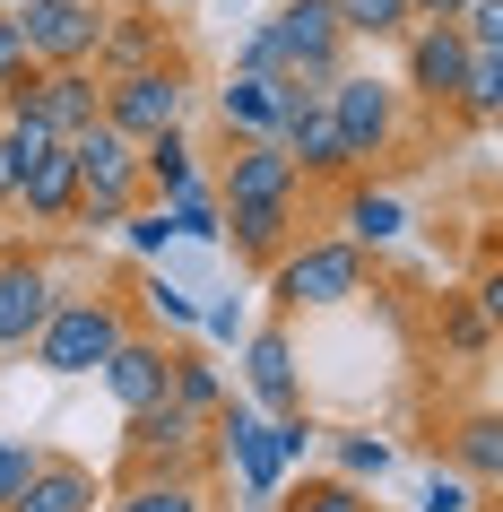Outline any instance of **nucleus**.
<instances>
[{"label":"nucleus","mask_w":503,"mask_h":512,"mask_svg":"<svg viewBox=\"0 0 503 512\" xmlns=\"http://www.w3.org/2000/svg\"><path fill=\"white\" fill-rule=\"evenodd\" d=\"M451 27L469 35V53H503V0H469Z\"/></svg>","instance_id":"obj_34"},{"label":"nucleus","mask_w":503,"mask_h":512,"mask_svg":"<svg viewBox=\"0 0 503 512\" xmlns=\"http://www.w3.org/2000/svg\"><path fill=\"white\" fill-rule=\"evenodd\" d=\"M261 27H269V70L295 79V87H330L347 61H356V44H347L330 0H278Z\"/></svg>","instance_id":"obj_4"},{"label":"nucleus","mask_w":503,"mask_h":512,"mask_svg":"<svg viewBox=\"0 0 503 512\" xmlns=\"http://www.w3.org/2000/svg\"><path fill=\"white\" fill-rule=\"evenodd\" d=\"M226 235H235L243 270H269V261L304 235V191H295V200H235V209H226Z\"/></svg>","instance_id":"obj_18"},{"label":"nucleus","mask_w":503,"mask_h":512,"mask_svg":"<svg viewBox=\"0 0 503 512\" xmlns=\"http://www.w3.org/2000/svg\"><path fill=\"white\" fill-rule=\"evenodd\" d=\"M0 9H18V0H0Z\"/></svg>","instance_id":"obj_41"},{"label":"nucleus","mask_w":503,"mask_h":512,"mask_svg":"<svg viewBox=\"0 0 503 512\" xmlns=\"http://www.w3.org/2000/svg\"><path fill=\"white\" fill-rule=\"evenodd\" d=\"M460 79H469V35L451 18H417L399 35V96L417 113H451L460 105Z\"/></svg>","instance_id":"obj_8"},{"label":"nucleus","mask_w":503,"mask_h":512,"mask_svg":"<svg viewBox=\"0 0 503 512\" xmlns=\"http://www.w3.org/2000/svg\"><path fill=\"white\" fill-rule=\"evenodd\" d=\"M269 512H373V486H356V478H295V486H278L269 495Z\"/></svg>","instance_id":"obj_25"},{"label":"nucleus","mask_w":503,"mask_h":512,"mask_svg":"<svg viewBox=\"0 0 503 512\" xmlns=\"http://www.w3.org/2000/svg\"><path fill=\"white\" fill-rule=\"evenodd\" d=\"M417 512H495V495H486V486H469L460 469H443V460H434V469H425V486H417Z\"/></svg>","instance_id":"obj_31"},{"label":"nucleus","mask_w":503,"mask_h":512,"mask_svg":"<svg viewBox=\"0 0 503 512\" xmlns=\"http://www.w3.org/2000/svg\"><path fill=\"white\" fill-rule=\"evenodd\" d=\"M165 53H183V35H174V18H165V9H122V0H105L96 79H113V70H139V61H165Z\"/></svg>","instance_id":"obj_15"},{"label":"nucleus","mask_w":503,"mask_h":512,"mask_svg":"<svg viewBox=\"0 0 503 512\" xmlns=\"http://www.w3.org/2000/svg\"><path fill=\"white\" fill-rule=\"evenodd\" d=\"M183 113H191V61L183 53L139 61V70H113V79H105V122H113V131H131V139L174 131Z\"/></svg>","instance_id":"obj_7"},{"label":"nucleus","mask_w":503,"mask_h":512,"mask_svg":"<svg viewBox=\"0 0 503 512\" xmlns=\"http://www.w3.org/2000/svg\"><path fill=\"white\" fill-rule=\"evenodd\" d=\"M79 209V174H70V148H44L35 165H18V191H9V226H27V235H61Z\"/></svg>","instance_id":"obj_13"},{"label":"nucleus","mask_w":503,"mask_h":512,"mask_svg":"<svg viewBox=\"0 0 503 512\" xmlns=\"http://www.w3.org/2000/svg\"><path fill=\"white\" fill-rule=\"evenodd\" d=\"M200 339H243V313L235 304H200Z\"/></svg>","instance_id":"obj_38"},{"label":"nucleus","mask_w":503,"mask_h":512,"mask_svg":"<svg viewBox=\"0 0 503 512\" xmlns=\"http://www.w3.org/2000/svg\"><path fill=\"white\" fill-rule=\"evenodd\" d=\"M434 339H443L451 356H486V348H495V322L477 313V296H443V313H434Z\"/></svg>","instance_id":"obj_29"},{"label":"nucleus","mask_w":503,"mask_h":512,"mask_svg":"<svg viewBox=\"0 0 503 512\" xmlns=\"http://www.w3.org/2000/svg\"><path fill=\"white\" fill-rule=\"evenodd\" d=\"M278 148L295 157V174H304V191H330L347 183L356 165H347L339 131H330V105H321V87H295V105H287V131H278Z\"/></svg>","instance_id":"obj_12"},{"label":"nucleus","mask_w":503,"mask_h":512,"mask_svg":"<svg viewBox=\"0 0 503 512\" xmlns=\"http://www.w3.org/2000/svg\"><path fill=\"white\" fill-rule=\"evenodd\" d=\"M330 452H339V478H356V486H382L391 478V443L382 434H365V426H347V434H330Z\"/></svg>","instance_id":"obj_30"},{"label":"nucleus","mask_w":503,"mask_h":512,"mask_svg":"<svg viewBox=\"0 0 503 512\" xmlns=\"http://www.w3.org/2000/svg\"><path fill=\"white\" fill-rule=\"evenodd\" d=\"M105 512H217L200 469H165V478H113Z\"/></svg>","instance_id":"obj_22"},{"label":"nucleus","mask_w":503,"mask_h":512,"mask_svg":"<svg viewBox=\"0 0 503 512\" xmlns=\"http://www.w3.org/2000/svg\"><path fill=\"white\" fill-rule=\"evenodd\" d=\"M96 504H105V486H96L87 460L35 452V469H27V486H18V504H9V512H96Z\"/></svg>","instance_id":"obj_19"},{"label":"nucleus","mask_w":503,"mask_h":512,"mask_svg":"<svg viewBox=\"0 0 503 512\" xmlns=\"http://www.w3.org/2000/svg\"><path fill=\"white\" fill-rule=\"evenodd\" d=\"M321 105H330V131H339V148H347L356 174H373L382 157H399V148L417 139V105L399 96V79H373L356 61L321 87Z\"/></svg>","instance_id":"obj_3"},{"label":"nucleus","mask_w":503,"mask_h":512,"mask_svg":"<svg viewBox=\"0 0 503 512\" xmlns=\"http://www.w3.org/2000/svg\"><path fill=\"white\" fill-rule=\"evenodd\" d=\"M61 296V261L44 235H0V356H27Z\"/></svg>","instance_id":"obj_5"},{"label":"nucleus","mask_w":503,"mask_h":512,"mask_svg":"<svg viewBox=\"0 0 503 512\" xmlns=\"http://www.w3.org/2000/svg\"><path fill=\"white\" fill-rule=\"evenodd\" d=\"M443 469H460V478L486 486V495L503 486V417L495 408H460L443 426Z\"/></svg>","instance_id":"obj_20"},{"label":"nucleus","mask_w":503,"mask_h":512,"mask_svg":"<svg viewBox=\"0 0 503 512\" xmlns=\"http://www.w3.org/2000/svg\"><path fill=\"white\" fill-rule=\"evenodd\" d=\"M165 226H174V243H217L226 235V200H217V183H191L174 191V200H157Z\"/></svg>","instance_id":"obj_26"},{"label":"nucleus","mask_w":503,"mask_h":512,"mask_svg":"<svg viewBox=\"0 0 503 512\" xmlns=\"http://www.w3.org/2000/svg\"><path fill=\"white\" fill-rule=\"evenodd\" d=\"M0 226H9V217H0Z\"/></svg>","instance_id":"obj_42"},{"label":"nucleus","mask_w":503,"mask_h":512,"mask_svg":"<svg viewBox=\"0 0 503 512\" xmlns=\"http://www.w3.org/2000/svg\"><path fill=\"white\" fill-rule=\"evenodd\" d=\"M165 400L191 408V417H217V408L235 400V382L217 374V356L200 348V339H183V348H174V374H165Z\"/></svg>","instance_id":"obj_23"},{"label":"nucleus","mask_w":503,"mask_h":512,"mask_svg":"<svg viewBox=\"0 0 503 512\" xmlns=\"http://www.w3.org/2000/svg\"><path fill=\"white\" fill-rule=\"evenodd\" d=\"M408 9H417V18H460L469 0H408Z\"/></svg>","instance_id":"obj_40"},{"label":"nucleus","mask_w":503,"mask_h":512,"mask_svg":"<svg viewBox=\"0 0 503 512\" xmlns=\"http://www.w3.org/2000/svg\"><path fill=\"white\" fill-rule=\"evenodd\" d=\"M113 235L131 243L139 261H157L165 243H174V226H165V209H157V200H139V209H131V217H122V226H113Z\"/></svg>","instance_id":"obj_33"},{"label":"nucleus","mask_w":503,"mask_h":512,"mask_svg":"<svg viewBox=\"0 0 503 512\" xmlns=\"http://www.w3.org/2000/svg\"><path fill=\"white\" fill-rule=\"evenodd\" d=\"M269 434H278V460H287V469H304V452L321 443L313 408H287V417H269Z\"/></svg>","instance_id":"obj_35"},{"label":"nucleus","mask_w":503,"mask_h":512,"mask_svg":"<svg viewBox=\"0 0 503 512\" xmlns=\"http://www.w3.org/2000/svg\"><path fill=\"white\" fill-rule=\"evenodd\" d=\"M304 191V174H295V157L278 148V139H235V157L217 165V200L235 209V200H295ZM313 200V191H304Z\"/></svg>","instance_id":"obj_17"},{"label":"nucleus","mask_w":503,"mask_h":512,"mask_svg":"<svg viewBox=\"0 0 503 512\" xmlns=\"http://www.w3.org/2000/svg\"><path fill=\"white\" fill-rule=\"evenodd\" d=\"M18 35H27L35 70H61V61H96V35H105V0H18Z\"/></svg>","instance_id":"obj_11"},{"label":"nucleus","mask_w":503,"mask_h":512,"mask_svg":"<svg viewBox=\"0 0 503 512\" xmlns=\"http://www.w3.org/2000/svg\"><path fill=\"white\" fill-rule=\"evenodd\" d=\"M287 105H295V79H269V70H243L217 87V122H226V139H278L287 131Z\"/></svg>","instance_id":"obj_16"},{"label":"nucleus","mask_w":503,"mask_h":512,"mask_svg":"<svg viewBox=\"0 0 503 512\" xmlns=\"http://www.w3.org/2000/svg\"><path fill=\"white\" fill-rule=\"evenodd\" d=\"M139 313H148L157 330H165V322H174V330H200V304H191L165 270H148V287H139Z\"/></svg>","instance_id":"obj_32"},{"label":"nucleus","mask_w":503,"mask_h":512,"mask_svg":"<svg viewBox=\"0 0 503 512\" xmlns=\"http://www.w3.org/2000/svg\"><path fill=\"white\" fill-rule=\"evenodd\" d=\"M330 9H339L347 44H399V35L417 27V9H408V0H330Z\"/></svg>","instance_id":"obj_27"},{"label":"nucleus","mask_w":503,"mask_h":512,"mask_svg":"<svg viewBox=\"0 0 503 512\" xmlns=\"http://www.w3.org/2000/svg\"><path fill=\"white\" fill-rule=\"evenodd\" d=\"M122 330H139V304L122 296V287H61L27 356L44 365V374L79 382V374H96V365L122 348Z\"/></svg>","instance_id":"obj_1"},{"label":"nucleus","mask_w":503,"mask_h":512,"mask_svg":"<svg viewBox=\"0 0 503 512\" xmlns=\"http://www.w3.org/2000/svg\"><path fill=\"white\" fill-rule=\"evenodd\" d=\"M261 278H269V304L295 322V313H330V304H356V296H365V287H373V252H365V243H347L339 226H330V235H295Z\"/></svg>","instance_id":"obj_2"},{"label":"nucleus","mask_w":503,"mask_h":512,"mask_svg":"<svg viewBox=\"0 0 503 512\" xmlns=\"http://www.w3.org/2000/svg\"><path fill=\"white\" fill-rule=\"evenodd\" d=\"M35 70V53H27V35H18V9H0V87H18Z\"/></svg>","instance_id":"obj_37"},{"label":"nucleus","mask_w":503,"mask_h":512,"mask_svg":"<svg viewBox=\"0 0 503 512\" xmlns=\"http://www.w3.org/2000/svg\"><path fill=\"white\" fill-rule=\"evenodd\" d=\"M339 235H347V243H365V252H391V243L408 235V209H399V200H391L382 183H373V174H347Z\"/></svg>","instance_id":"obj_21"},{"label":"nucleus","mask_w":503,"mask_h":512,"mask_svg":"<svg viewBox=\"0 0 503 512\" xmlns=\"http://www.w3.org/2000/svg\"><path fill=\"white\" fill-rule=\"evenodd\" d=\"M96 374H105V391H113V408H122V417H131V408H157L165 400V374H174V348H165V330H122V348L105 356V365H96Z\"/></svg>","instance_id":"obj_14"},{"label":"nucleus","mask_w":503,"mask_h":512,"mask_svg":"<svg viewBox=\"0 0 503 512\" xmlns=\"http://www.w3.org/2000/svg\"><path fill=\"white\" fill-rule=\"evenodd\" d=\"M191 183H209V174H200V157H191L183 122L157 131V139H139V191H148V200H174V191H191Z\"/></svg>","instance_id":"obj_24"},{"label":"nucleus","mask_w":503,"mask_h":512,"mask_svg":"<svg viewBox=\"0 0 503 512\" xmlns=\"http://www.w3.org/2000/svg\"><path fill=\"white\" fill-rule=\"evenodd\" d=\"M209 417L157 400V408H131L122 417V478H165V469H200L209 478Z\"/></svg>","instance_id":"obj_6"},{"label":"nucleus","mask_w":503,"mask_h":512,"mask_svg":"<svg viewBox=\"0 0 503 512\" xmlns=\"http://www.w3.org/2000/svg\"><path fill=\"white\" fill-rule=\"evenodd\" d=\"M209 452L217 460H235V478H243V495L252 504H269L278 486H287V460H278V434H269V417L252 400H226L209 417Z\"/></svg>","instance_id":"obj_9"},{"label":"nucleus","mask_w":503,"mask_h":512,"mask_svg":"<svg viewBox=\"0 0 503 512\" xmlns=\"http://www.w3.org/2000/svg\"><path fill=\"white\" fill-rule=\"evenodd\" d=\"M35 452H44V443H27V434H0V512L18 504V486H27Z\"/></svg>","instance_id":"obj_36"},{"label":"nucleus","mask_w":503,"mask_h":512,"mask_svg":"<svg viewBox=\"0 0 503 512\" xmlns=\"http://www.w3.org/2000/svg\"><path fill=\"white\" fill-rule=\"evenodd\" d=\"M373 512H382V504H373Z\"/></svg>","instance_id":"obj_43"},{"label":"nucleus","mask_w":503,"mask_h":512,"mask_svg":"<svg viewBox=\"0 0 503 512\" xmlns=\"http://www.w3.org/2000/svg\"><path fill=\"white\" fill-rule=\"evenodd\" d=\"M451 113H460L469 131H486L503 113V53H469V79H460V105Z\"/></svg>","instance_id":"obj_28"},{"label":"nucleus","mask_w":503,"mask_h":512,"mask_svg":"<svg viewBox=\"0 0 503 512\" xmlns=\"http://www.w3.org/2000/svg\"><path fill=\"white\" fill-rule=\"evenodd\" d=\"M9 191H18V157H9V139H0V209H9Z\"/></svg>","instance_id":"obj_39"},{"label":"nucleus","mask_w":503,"mask_h":512,"mask_svg":"<svg viewBox=\"0 0 503 512\" xmlns=\"http://www.w3.org/2000/svg\"><path fill=\"white\" fill-rule=\"evenodd\" d=\"M243 400L261 408V417L304 408V356H295V322L287 313L261 322V330H243Z\"/></svg>","instance_id":"obj_10"}]
</instances>
